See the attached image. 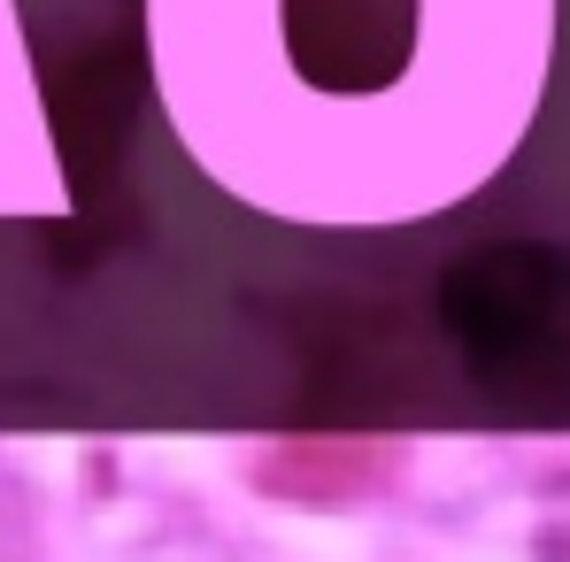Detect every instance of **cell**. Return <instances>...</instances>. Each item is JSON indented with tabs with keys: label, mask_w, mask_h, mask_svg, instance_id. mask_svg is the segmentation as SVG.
I'll use <instances>...</instances> for the list:
<instances>
[{
	"label": "cell",
	"mask_w": 570,
	"mask_h": 562,
	"mask_svg": "<svg viewBox=\"0 0 570 562\" xmlns=\"http://www.w3.org/2000/svg\"><path fill=\"white\" fill-rule=\"evenodd\" d=\"M540 562H570V485L556 493V509L540 516Z\"/></svg>",
	"instance_id": "1"
}]
</instances>
